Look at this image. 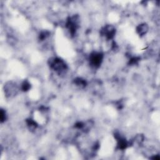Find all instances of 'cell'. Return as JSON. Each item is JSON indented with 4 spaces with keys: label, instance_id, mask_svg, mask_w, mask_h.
<instances>
[{
    "label": "cell",
    "instance_id": "5b68a950",
    "mask_svg": "<svg viewBox=\"0 0 160 160\" xmlns=\"http://www.w3.org/2000/svg\"><path fill=\"white\" fill-rule=\"evenodd\" d=\"M114 137L117 142V148L119 150H125L130 145V143L127 141L125 138L122 136L118 132L114 134Z\"/></svg>",
    "mask_w": 160,
    "mask_h": 160
},
{
    "label": "cell",
    "instance_id": "7a4b0ae2",
    "mask_svg": "<svg viewBox=\"0 0 160 160\" xmlns=\"http://www.w3.org/2000/svg\"><path fill=\"white\" fill-rule=\"evenodd\" d=\"M79 18L78 15H74L68 18L66 22V27L71 36H74L79 28Z\"/></svg>",
    "mask_w": 160,
    "mask_h": 160
},
{
    "label": "cell",
    "instance_id": "3957f363",
    "mask_svg": "<svg viewBox=\"0 0 160 160\" xmlns=\"http://www.w3.org/2000/svg\"><path fill=\"white\" fill-rule=\"evenodd\" d=\"M103 58L104 55L102 52H92L89 56L90 65L94 68H98L102 64Z\"/></svg>",
    "mask_w": 160,
    "mask_h": 160
},
{
    "label": "cell",
    "instance_id": "7c38bea8",
    "mask_svg": "<svg viewBox=\"0 0 160 160\" xmlns=\"http://www.w3.org/2000/svg\"><path fill=\"white\" fill-rule=\"evenodd\" d=\"M6 119V113L5 110L1 109L0 111V122L1 123H4Z\"/></svg>",
    "mask_w": 160,
    "mask_h": 160
},
{
    "label": "cell",
    "instance_id": "52a82bcc",
    "mask_svg": "<svg viewBox=\"0 0 160 160\" xmlns=\"http://www.w3.org/2000/svg\"><path fill=\"white\" fill-rule=\"evenodd\" d=\"M73 83L76 86H78L79 88H82V89L85 88L88 85L86 79H85L82 78H79V77L73 79Z\"/></svg>",
    "mask_w": 160,
    "mask_h": 160
},
{
    "label": "cell",
    "instance_id": "6da1fadb",
    "mask_svg": "<svg viewBox=\"0 0 160 160\" xmlns=\"http://www.w3.org/2000/svg\"><path fill=\"white\" fill-rule=\"evenodd\" d=\"M50 67L59 74L66 73L68 70V66L64 60L58 57H52L48 60Z\"/></svg>",
    "mask_w": 160,
    "mask_h": 160
},
{
    "label": "cell",
    "instance_id": "8992f818",
    "mask_svg": "<svg viewBox=\"0 0 160 160\" xmlns=\"http://www.w3.org/2000/svg\"><path fill=\"white\" fill-rule=\"evenodd\" d=\"M149 30V26L146 23H142L139 25L136 28V31L139 36H145Z\"/></svg>",
    "mask_w": 160,
    "mask_h": 160
},
{
    "label": "cell",
    "instance_id": "4fadbf2b",
    "mask_svg": "<svg viewBox=\"0 0 160 160\" xmlns=\"http://www.w3.org/2000/svg\"><path fill=\"white\" fill-rule=\"evenodd\" d=\"M151 159H157V160H159L160 159V157L159 156L158 154V155H154V157H152L151 158Z\"/></svg>",
    "mask_w": 160,
    "mask_h": 160
},
{
    "label": "cell",
    "instance_id": "277c9868",
    "mask_svg": "<svg viewBox=\"0 0 160 160\" xmlns=\"http://www.w3.org/2000/svg\"><path fill=\"white\" fill-rule=\"evenodd\" d=\"M116 30L115 27L111 25H105L100 30V34L108 40H111L115 36Z\"/></svg>",
    "mask_w": 160,
    "mask_h": 160
},
{
    "label": "cell",
    "instance_id": "9c48e42d",
    "mask_svg": "<svg viewBox=\"0 0 160 160\" xmlns=\"http://www.w3.org/2000/svg\"><path fill=\"white\" fill-rule=\"evenodd\" d=\"M31 85L30 83L28 81H27V80H25V81L22 84L21 88H22V90L24 92L28 91L31 89Z\"/></svg>",
    "mask_w": 160,
    "mask_h": 160
},
{
    "label": "cell",
    "instance_id": "8fae6325",
    "mask_svg": "<svg viewBox=\"0 0 160 160\" xmlns=\"http://www.w3.org/2000/svg\"><path fill=\"white\" fill-rule=\"evenodd\" d=\"M50 35V33L49 31H42L39 34V41H41V42L45 41V39H46L49 37Z\"/></svg>",
    "mask_w": 160,
    "mask_h": 160
},
{
    "label": "cell",
    "instance_id": "ba28073f",
    "mask_svg": "<svg viewBox=\"0 0 160 160\" xmlns=\"http://www.w3.org/2000/svg\"><path fill=\"white\" fill-rule=\"evenodd\" d=\"M26 123L27 125L28 129L31 131H35L38 126V124L37 123V122L31 118L26 119Z\"/></svg>",
    "mask_w": 160,
    "mask_h": 160
},
{
    "label": "cell",
    "instance_id": "30bf717a",
    "mask_svg": "<svg viewBox=\"0 0 160 160\" xmlns=\"http://www.w3.org/2000/svg\"><path fill=\"white\" fill-rule=\"evenodd\" d=\"M141 59V58L138 56H133L130 58L129 62H128V65L130 66H134L136 65H138L139 62Z\"/></svg>",
    "mask_w": 160,
    "mask_h": 160
}]
</instances>
